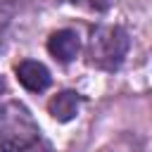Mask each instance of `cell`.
Segmentation results:
<instances>
[{
  "instance_id": "cell-1",
  "label": "cell",
  "mask_w": 152,
  "mask_h": 152,
  "mask_svg": "<svg viewBox=\"0 0 152 152\" xmlns=\"http://www.w3.org/2000/svg\"><path fill=\"white\" fill-rule=\"evenodd\" d=\"M40 138L33 114L21 102L0 104V152H26Z\"/></svg>"
},
{
  "instance_id": "cell-2",
  "label": "cell",
  "mask_w": 152,
  "mask_h": 152,
  "mask_svg": "<svg viewBox=\"0 0 152 152\" xmlns=\"http://www.w3.org/2000/svg\"><path fill=\"white\" fill-rule=\"evenodd\" d=\"M131 48V38L126 33V28L121 26H97L90 33V43H88V59L90 64H95L102 71H116Z\"/></svg>"
},
{
  "instance_id": "cell-3",
  "label": "cell",
  "mask_w": 152,
  "mask_h": 152,
  "mask_svg": "<svg viewBox=\"0 0 152 152\" xmlns=\"http://www.w3.org/2000/svg\"><path fill=\"white\" fill-rule=\"evenodd\" d=\"M14 71H17V81H19L26 90H31V93H43V90L50 86V81H52L48 66L40 64V62H36V59H24V62H19Z\"/></svg>"
},
{
  "instance_id": "cell-4",
  "label": "cell",
  "mask_w": 152,
  "mask_h": 152,
  "mask_svg": "<svg viewBox=\"0 0 152 152\" xmlns=\"http://www.w3.org/2000/svg\"><path fill=\"white\" fill-rule=\"evenodd\" d=\"M78 50H81V40H78V33L71 31V28L55 31V33L48 38V52H50L57 62H62V64L71 62V59L78 55Z\"/></svg>"
},
{
  "instance_id": "cell-5",
  "label": "cell",
  "mask_w": 152,
  "mask_h": 152,
  "mask_svg": "<svg viewBox=\"0 0 152 152\" xmlns=\"http://www.w3.org/2000/svg\"><path fill=\"white\" fill-rule=\"evenodd\" d=\"M81 102H83V97H81L76 90H62V93H57V95L48 102V112L52 114V119L66 124V121H71V119L78 114Z\"/></svg>"
},
{
  "instance_id": "cell-6",
  "label": "cell",
  "mask_w": 152,
  "mask_h": 152,
  "mask_svg": "<svg viewBox=\"0 0 152 152\" xmlns=\"http://www.w3.org/2000/svg\"><path fill=\"white\" fill-rule=\"evenodd\" d=\"M74 5H78V7H86V10H93V12H104V10H109L112 7V2L114 0H71Z\"/></svg>"
},
{
  "instance_id": "cell-7",
  "label": "cell",
  "mask_w": 152,
  "mask_h": 152,
  "mask_svg": "<svg viewBox=\"0 0 152 152\" xmlns=\"http://www.w3.org/2000/svg\"><path fill=\"white\" fill-rule=\"evenodd\" d=\"M2 88H5V83H2V78H0V93H2Z\"/></svg>"
}]
</instances>
